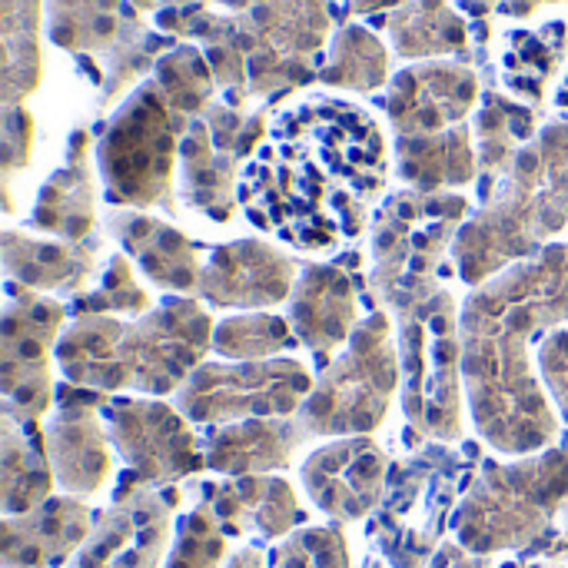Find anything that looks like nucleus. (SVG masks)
Segmentation results:
<instances>
[{"label": "nucleus", "instance_id": "nucleus-1", "mask_svg": "<svg viewBox=\"0 0 568 568\" xmlns=\"http://www.w3.org/2000/svg\"><path fill=\"white\" fill-rule=\"evenodd\" d=\"M386 183L379 126L353 103L313 100L283 113L273 140L246 166V216L303 253L349 246L369 226Z\"/></svg>", "mask_w": 568, "mask_h": 568}, {"label": "nucleus", "instance_id": "nucleus-2", "mask_svg": "<svg viewBox=\"0 0 568 568\" xmlns=\"http://www.w3.org/2000/svg\"><path fill=\"white\" fill-rule=\"evenodd\" d=\"M568 323V243L509 266L463 306V386L479 436L506 456L552 449L559 419L542 376L532 373V339Z\"/></svg>", "mask_w": 568, "mask_h": 568}, {"label": "nucleus", "instance_id": "nucleus-3", "mask_svg": "<svg viewBox=\"0 0 568 568\" xmlns=\"http://www.w3.org/2000/svg\"><path fill=\"white\" fill-rule=\"evenodd\" d=\"M213 316L196 300L170 296L143 320L77 316L57 343V366L67 383L93 393L166 396L203 366L213 346Z\"/></svg>", "mask_w": 568, "mask_h": 568}, {"label": "nucleus", "instance_id": "nucleus-4", "mask_svg": "<svg viewBox=\"0 0 568 568\" xmlns=\"http://www.w3.org/2000/svg\"><path fill=\"white\" fill-rule=\"evenodd\" d=\"M568 233V130H549L526 150L486 210L463 223L453 263L466 286H483Z\"/></svg>", "mask_w": 568, "mask_h": 568}, {"label": "nucleus", "instance_id": "nucleus-5", "mask_svg": "<svg viewBox=\"0 0 568 568\" xmlns=\"http://www.w3.org/2000/svg\"><path fill=\"white\" fill-rule=\"evenodd\" d=\"M568 506V449L552 446L516 463L486 459L469 483L453 532L476 556L536 552L556 536V519Z\"/></svg>", "mask_w": 568, "mask_h": 568}, {"label": "nucleus", "instance_id": "nucleus-6", "mask_svg": "<svg viewBox=\"0 0 568 568\" xmlns=\"http://www.w3.org/2000/svg\"><path fill=\"white\" fill-rule=\"evenodd\" d=\"M483 459L479 446L453 449L429 443L389 466L386 499L369 519V542L389 568H426L453 529L456 499L469 479V466Z\"/></svg>", "mask_w": 568, "mask_h": 568}, {"label": "nucleus", "instance_id": "nucleus-7", "mask_svg": "<svg viewBox=\"0 0 568 568\" xmlns=\"http://www.w3.org/2000/svg\"><path fill=\"white\" fill-rule=\"evenodd\" d=\"M463 316L446 286L429 303L399 316L403 413L416 436L429 443H463Z\"/></svg>", "mask_w": 568, "mask_h": 568}, {"label": "nucleus", "instance_id": "nucleus-8", "mask_svg": "<svg viewBox=\"0 0 568 568\" xmlns=\"http://www.w3.org/2000/svg\"><path fill=\"white\" fill-rule=\"evenodd\" d=\"M403 389V363L386 313H369L346 353L323 373L296 419L313 439L366 436L383 426L393 393Z\"/></svg>", "mask_w": 568, "mask_h": 568}, {"label": "nucleus", "instance_id": "nucleus-9", "mask_svg": "<svg viewBox=\"0 0 568 568\" xmlns=\"http://www.w3.org/2000/svg\"><path fill=\"white\" fill-rule=\"evenodd\" d=\"M313 376L300 359L203 363L176 393V409L193 426H233L243 419H286L303 409Z\"/></svg>", "mask_w": 568, "mask_h": 568}, {"label": "nucleus", "instance_id": "nucleus-10", "mask_svg": "<svg viewBox=\"0 0 568 568\" xmlns=\"http://www.w3.org/2000/svg\"><path fill=\"white\" fill-rule=\"evenodd\" d=\"M103 423L116 456L126 466L116 489H166L206 469V453L190 429L193 423L176 406L160 399L110 396L103 403Z\"/></svg>", "mask_w": 568, "mask_h": 568}, {"label": "nucleus", "instance_id": "nucleus-11", "mask_svg": "<svg viewBox=\"0 0 568 568\" xmlns=\"http://www.w3.org/2000/svg\"><path fill=\"white\" fill-rule=\"evenodd\" d=\"M163 97L156 87H143L100 143V170L113 203L170 206L173 120Z\"/></svg>", "mask_w": 568, "mask_h": 568}, {"label": "nucleus", "instance_id": "nucleus-12", "mask_svg": "<svg viewBox=\"0 0 568 568\" xmlns=\"http://www.w3.org/2000/svg\"><path fill=\"white\" fill-rule=\"evenodd\" d=\"M67 306L47 293L10 283L3 310V399L13 419L40 423L53 409L57 389L50 373V346L60 343Z\"/></svg>", "mask_w": 568, "mask_h": 568}, {"label": "nucleus", "instance_id": "nucleus-13", "mask_svg": "<svg viewBox=\"0 0 568 568\" xmlns=\"http://www.w3.org/2000/svg\"><path fill=\"white\" fill-rule=\"evenodd\" d=\"M176 489H116L70 568H160L173 539Z\"/></svg>", "mask_w": 568, "mask_h": 568}, {"label": "nucleus", "instance_id": "nucleus-14", "mask_svg": "<svg viewBox=\"0 0 568 568\" xmlns=\"http://www.w3.org/2000/svg\"><path fill=\"white\" fill-rule=\"evenodd\" d=\"M310 503L333 523L373 519L386 499L389 459L369 436L329 439L300 469Z\"/></svg>", "mask_w": 568, "mask_h": 568}, {"label": "nucleus", "instance_id": "nucleus-15", "mask_svg": "<svg viewBox=\"0 0 568 568\" xmlns=\"http://www.w3.org/2000/svg\"><path fill=\"white\" fill-rule=\"evenodd\" d=\"M103 393L80 389L73 383L57 389L53 416L47 426V453L57 486L67 496H97L113 473V443L103 423Z\"/></svg>", "mask_w": 568, "mask_h": 568}, {"label": "nucleus", "instance_id": "nucleus-16", "mask_svg": "<svg viewBox=\"0 0 568 568\" xmlns=\"http://www.w3.org/2000/svg\"><path fill=\"white\" fill-rule=\"evenodd\" d=\"M300 263L263 240H233L206 250L196 293L220 310H266L293 296Z\"/></svg>", "mask_w": 568, "mask_h": 568}, {"label": "nucleus", "instance_id": "nucleus-17", "mask_svg": "<svg viewBox=\"0 0 568 568\" xmlns=\"http://www.w3.org/2000/svg\"><path fill=\"white\" fill-rule=\"evenodd\" d=\"M296 339L323 363L343 343L353 339L359 320V296L356 283L346 266L339 263H313L303 266L296 290L290 296L286 313Z\"/></svg>", "mask_w": 568, "mask_h": 568}, {"label": "nucleus", "instance_id": "nucleus-18", "mask_svg": "<svg viewBox=\"0 0 568 568\" xmlns=\"http://www.w3.org/2000/svg\"><path fill=\"white\" fill-rule=\"evenodd\" d=\"M93 532V513L77 496H50L43 506L7 516L3 568H60L77 559Z\"/></svg>", "mask_w": 568, "mask_h": 568}, {"label": "nucleus", "instance_id": "nucleus-19", "mask_svg": "<svg viewBox=\"0 0 568 568\" xmlns=\"http://www.w3.org/2000/svg\"><path fill=\"white\" fill-rule=\"evenodd\" d=\"M313 436L296 416L286 419H243L233 426H216L203 439L206 469L220 476H270L293 463V456Z\"/></svg>", "mask_w": 568, "mask_h": 568}, {"label": "nucleus", "instance_id": "nucleus-20", "mask_svg": "<svg viewBox=\"0 0 568 568\" xmlns=\"http://www.w3.org/2000/svg\"><path fill=\"white\" fill-rule=\"evenodd\" d=\"M200 503L213 509L226 536L256 532L260 539H283L303 523L300 499L280 476H236L206 483Z\"/></svg>", "mask_w": 568, "mask_h": 568}, {"label": "nucleus", "instance_id": "nucleus-21", "mask_svg": "<svg viewBox=\"0 0 568 568\" xmlns=\"http://www.w3.org/2000/svg\"><path fill=\"white\" fill-rule=\"evenodd\" d=\"M110 230L153 286L166 293H193L200 286V246L176 226L146 213H123L110 220Z\"/></svg>", "mask_w": 568, "mask_h": 568}, {"label": "nucleus", "instance_id": "nucleus-22", "mask_svg": "<svg viewBox=\"0 0 568 568\" xmlns=\"http://www.w3.org/2000/svg\"><path fill=\"white\" fill-rule=\"evenodd\" d=\"M476 100V77L463 67H419L396 80L389 113L406 133L439 130L466 116Z\"/></svg>", "mask_w": 568, "mask_h": 568}, {"label": "nucleus", "instance_id": "nucleus-23", "mask_svg": "<svg viewBox=\"0 0 568 568\" xmlns=\"http://www.w3.org/2000/svg\"><path fill=\"white\" fill-rule=\"evenodd\" d=\"M97 240L93 243H63L37 240L27 233H3V266L10 283L33 293H73L93 273Z\"/></svg>", "mask_w": 568, "mask_h": 568}, {"label": "nucleus", "instance_id": "nucleus-24", "mask_svg": "<svg viewBox=\"0 0 568 568\" xmlns=\"http://www.w3.org/2000/svg\"><path fill=\"white\" fill-rule=\"evenodd\" d=\"M53 483L57 476L40 426L3 413V513L23 516L43 506L53 493Z\"/></svg>", "mask_w": 568, "mask_h": 568}, {"label": "nucleus", "instance_id": "nucleus-25", "mask_svg": "<svg viewBox=\"0 0 568 568\" xmlns=\"http://www.w3.org/2000/svg\"><path fill=\"white\" fill-rule=\"evenodd\" d=\"M30 226L53 233L63 243H93V190L83 163V140L70 156V166L60 170L40 193Z\"/></svg>", "mask_w": 568, "mask_h": 568}, {"label": "nucleus", "instance_id": "nucleus-26", "mask_svg": "<svg viewBox=\"0 0 568 568\" xmlns=\"http://www.w3.org/2000/svg\"><path fill=\"white\" fill-rule=\"evenodd\" d=\"M399 173L406 183H413L419 193H436L443 186H463L476 176V160L469 150V136L463 130L446 136H426L413 140L406 136L399 143Z\"/></svg>", "mask_w": 568, "mask_h": 568}, {"label": "nucleus", "instance_id": "nucleus-27", "mask_svg": "<svg viewBox=\"0 0 568 568\" xmlns=\"http://www.w3.org/2000/svg\"><path fill=\"white\" fill-rule=\"evenodd\" d=\"M296 343L300 339L290 320L276 313H236V316L220 320L213 329V353L230 363L276 359Z\"/></svg>", "mask_w": 568, "mask_h": 568}, {"label": "nucleus", "instance_id": "nucleus-28", "mask_svg": "<svg viewBox=\"0 0 568 568\" xmlns=\"http://www.w3.org/2000/svg\"><path fill=\"white\" fill-rule=\"evenodd\" d=\"M226 559V529L206 503H196L180 523L170 559L163 568H223Z\"/></svg>", "mask_w": 568, "mask_h": 568}, {"label": "nucleus", "instance_id": "nucleus-29", "mask_svg": "<svg viewBox=\"0 0 568 568\" xmlns=\"http://www.w3.org/2000/svg\"><path fill=\"white\" fill-rule=\"evenodd\" d=\"M73 316H113V313H150V296L146 290L133 280V266H130V256L123 253H113L110 256V266L100 280L97 290L90 293H80L70 306H67Z\"/></svg>", "mask_w": 568, "mask_h": 568}, {"label": "nucleus", "instance_id": "nucleus-30", "mask_svg": "<svg viewBox=\"0 0 568 568\" xmlns=\"http://www.w3.org/2000/svg\"><path fill=\"white\" fill-rule=\"evenodd\" d=\"M270 568H349V542L339 526L303 529L273 549Z\"/></svg>", "mask_w": 568, "mask_h": 568}, {"label": "nucleus", "instance_id": "nucleus-31", "mask_svg": "<svg viewBox=\"0 0 568 568\" xmlns=\"http://www.w3.org/2000/svg\"><path fill=\"white\" fill-rule=\"evenodd\" d=\"M326 77L333 83L359 87V90H376L386 77V53L383 47L363 33V30H343L333 63L326 67Z\"/></svg>", "mask_w": 568, "mask_h": 568}, {"label": "nucleus", "instance_id": "nucleus-32", "mask_svg": "<svg viewBox=\"0 0 568 568\" xmlns=\"http://www.w3.org/2000/svg\"><path fill=\"white\" fill-rule=\"evenodd\" d=\"M536 366H539L546 393L556 399V409L568 426V329H556L539 343Z\"/></svg>", "mask_w": 568, "mask_h": 568}, {"label": "nucleus", "instance_id": "nucleus-33", "mask_svg": "<svg viewBox=\"0 0 568 568\" xmlns=\"http://www.w3.org/2000/svg\"><path fill=\"white\" fill-rule=\"evenodd\" d=\"M426 568H493V559L469 552L463 542H443L439 552L433 556V562Z\"/></svg>", "mask_w": 568, "mask_h": 568}, {"label": "nucleus", "instance_id": "nucleus-34", "mask_svg": "<svg viewBox=\"0 0 568 568\" xmlns=\"http://www.w3.org/2000/svg\"><path fill=\"white\" fill-rule=\"evenodd\" d=\"M223 568H270V562H266V556L256 546H246V549L233 552Z\"/></svg>", "mask_w": 568, "mask_h": 568}, {"label": "nucleus", "instance_id": "nucleus-35", "mask_svg": "<svg viewBox=\"0 0 568 568\" xmlns=\"http://www.w3.org/2000/svg\"><path fill=\"white\" fill-rule=\"evenodd\" d=\"M562 532H568V506L566 513H562Z\"/></svg>", "mask_w": 568, "mask_h": 568}, {"label": "nucleus", "instance_id": "nucleus-36", "mask_svg": "<svg viewBox=\"0 0 568 568\" xmlns=\"http://www.w3.org/2000/svg\"><path fill=\"white\" fill-rule=\"evenodd\" d=\"M366 568H386V566H383V562H369V566H366Z\"/></svg>", "mask_w": 568, "mask_h": 568}, {"label": "nucleus", "instance_id": "nucleus-37", "mask_svg": "<svg viewBox=\"0 0 568 568\" xmlns=\"http://www.w3.org/2000/svg\"><path fill=\"white\" fill-rule=\"evenodd\" d=\"M513 568H546V566H513Z\"/></svg>", "mask_w": 568, "mask_h": 568}]
</instances>
